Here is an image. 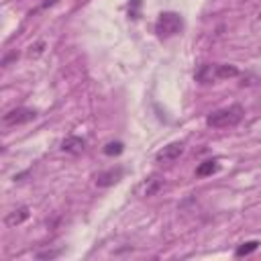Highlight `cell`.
<instances>
[{"label":"cell","mask_w":261,"mask_h":261,"mask_svg":"<svg viewBox=\"0 0 261 261\" xmlns=\"http://www.w3.org/2000/svg\"><path fill=\"white\" fill-rule=\"evenodd\" d=\"M245 110L243 106L239 104H230V106H224V108H218L214 112H210L206 116V124L212 126V128H226V126H234L241 118H243Z\"/></svg>","instance_id":"6da1fadb"},{"label":"cell","mask_w":261,"mask_h":261,"mask_svg":"<svg viewBox=\"0 0 261 261\" xmlns=\"http://www.w3.org/2000/svg\"><path fill=\"white\" fill-rule=\"evenodd\" d=\"M181 29H184V18L177 12H161L155 20V33L161 39L175 37L177 33H181Z\"/></svg>","instance_id":"7a4b0ae2"},{"label":"cell","mask_w":261,"mask_h":261,"mask_svg":"<svg viewBox=\"0 0 261 261\" xmlns=\"http://www.w3.org/2000/svg\"><path fill=\"white\" fill-rule=\"evenodd\" d=\"M37 118V112L33 108H24V106H18V108H12L8 110L4 116H2V122L6 126H16V124H24V122H31Z\"/></svg>","instance_id":"3957f363"},{"label":"cell","mask_w":261,"mask_h":261,"mask_svg":"<svg viewBox=\"0 0 261 261\" xmlns=\"http://www.w3.org/2000/svg\"><path fill=\"white\" fill-rule=\"evenodd\" d=\"M181 153H184V143H169V145H165L161 151H157L155 159H157V163H171V161H175Z\"/></svg>","instance_id":"277c9868"},{"label":"cell","mask_w":261,"mask_h":261,"mask_svg":"<svg viewBox=\"0 0 261 261\" xmlns=\"http://www.w3.org/2000/svg\"><path fill=\"white\" fill-rule=\"evenodd\" d=\"M122 167H110V169H106V171H100L98 175H96V186L98 188H108V186H114V184H118L120 179H122Z\"/></svg>","instance_id":"5b68a950"},{"label":"cell","mask_w":261,"mask_h":261,"mask_svg":"<svg viewBox=\"0 0 261 261\" xmlns=\"http://www.w3.org/2000/svg\"><path fill=\"white\" fill-rule=\"evenodd\" d=\"M194 77H196V82H200V84L218 82V80H216V63H204V65H200Z\"/></svg>","instance_id":"8992f818"},{"label":"cell","mask_w":261,"mask_h":261,"mask_svg":"<svg viewBox=\"0 0 261 261\" xmlns=\"http://www.w3.org/2000/svg\"><path fill=\"white\" fill-rule=\"evenodd\" d=\"M29 206H18V208H14L12 212H8L6 214V218H4V222H6V226H18V224H22L27 218H29Z\"/></svg>","instance_id":"52a82bcc"},{"label":"cell","mask_w":261,"mask_h":261,"mask_svg":"<svg viewBox=\"0 0 261 261\" xmlns=\"http://www.w3.org/2000/svg\"><path fill=\"white\" fill-rule=\"evenodd\" d=\"M61 149L65 151V153H71V155H80L84 149H86V141L82 139V137H67L63 143H61Z\"/></svg>","instance_id":"ba28073f"},{"label":"cell","mask_w":261,"mask_h":261,"mask_svg":"<svg viewBox=\"0 0 261 261\" xmlns=\"http://www.w3.org/2000/svg\"><path fill=\"white\" fill-rule=\"evenodd\" d=\"M239 69L234 65L228 63H216V80H228V77H237Z\"/></svg>","instance_id":"9c48e42d"},{"label":"cell","mask_w":261,"mask_h":261,"mask_svg":"<svg viewBox=\"0 0 261 261\" xmlns=\"http://www.w3.org/2000/svg\"><path fill=\"white\" fill-rule=\"evenodd\" d=\"M214 171H218V161H216V159H208V161H202V163L196 167V175H198V177H206V175H212Z\"/></svg>","instance_id":"30bf717a"},{"label":"cell","mask_w":261,"mask_h":261,"mask_svg":"<svg viewBox=\"0 0 261 261\" xmlns=\"http://www.w3.org/2000/svg\"><path fill=\"white\" fill-rule=\"evenodd\" d=\"M161 186H163V181L159 177H155V175L149 177V179H145L143 181V196H153Z\"/></svg>","instance_id":"8fae6325"},{"label":"cell","mask_w":261,"mask_h":261,"mask_svg":"<svg viewBox=\"0 0 261 261\" xmlns=\"http://www.w3.org/2000/svg\"><path fill=\"white\" fill-rule=\"evenodd\" d=\"M259 249V241H247V243H241L239 247H237V251H234V257H247V255H251L253 251H257Z\"/></svg>","instance_id":"7c38bea8"},{"label":"cell","mask_w":261,"mask_h":261,"mask_svg":"<svg viewBox=\"0 0 261 261\" xmlns=\"http://www.w3.org/2000/svg\"><path fill=\"white\" fill-rule=\"evenodd\" d=\"M122 151H124V145H122L120 141H110V143H106L104 149H102L104 155H120Z\"/></svg>","instance_id":"4fadbf2b"},{"label":"cell","mask_w":261,"mask_h":261,"mask_svg":"<svg viewBox=\"0 0 261 261\" xmlns=\"http://www.w3.org/2000/svg\"><path fill=\"white\" fill-rule=\"evenodd\" d=\"M139 8H141V0H130V4H128V16L130 18H139Z\"/></svg>","instance_id":"5bb4252c"},{"label":"cell","mask_w":261,"mask_h":261,"mask_svg":"<svg viewBox=\"0 0 261 261\" xmlns=\"http://www.w3.org/2000/svg\"><path fill=\"white\" fill-rule=\"evenodd\" d=\"M61 251L57 249V251H43V253H37V259H53V257H57Z\"/></svg>","instance_id":"9a60e30c"},{"label":"cell","mask_w":261,"mask_h":261,"mask_svg":"<svg viewBox=\"0 0 261 261\" xmlns=\"http://www.w3.org/2000/svg\"><path fill=\"white\" fill-rule=\"evenodd\" d=\"M49 4H55V0H43V6H49Z\"/></svg>","instance_id":"2e32d148"},{"label":"cell","mask_w":261,"mask_h":261,"mask_svg":"<svg viewBox=\"0 0 261 261\" xmlns=\"http://www.w3.org/2000/svg\"><path fill=\"white\" fill-rule=\"evenodd\" d=\"M259 16H261V14H259Z\"/></svg>","instance_id":"e0dca14e"}]
</instances>
